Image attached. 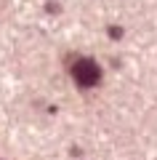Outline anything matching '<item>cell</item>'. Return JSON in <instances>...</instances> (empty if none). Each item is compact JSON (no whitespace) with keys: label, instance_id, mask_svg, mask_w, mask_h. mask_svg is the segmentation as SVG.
<instances>
[{"label":"cell","instance_id":"obj_1","mask_svg":"<svg viewBox=\"0 0 157 160\" xmlns=\"http://www.w3.org/2000/svg\"><path fill=\"white\" fill-rule=\"evenodd\" d=\"M72 75L77 80V86H83V88H93L101 80V69L93 59H77L72 67Z\"/></svg>","mask_w":157,"mask_h":160},{"label":"cell","instance_id":"obj_2","mask_svg":"<svg viewBox=\"0 0 157 160\" xmlns=\"http://www.w3.org/2000/svg\"><path fill=\"white\" fill-rule=\"evenodd\" d=\"M107 32H109V38H112V40H117V38H123V29H120V27H109Z\"/></svg>","mask_w":157,"mask_h":160}]
</instances>
